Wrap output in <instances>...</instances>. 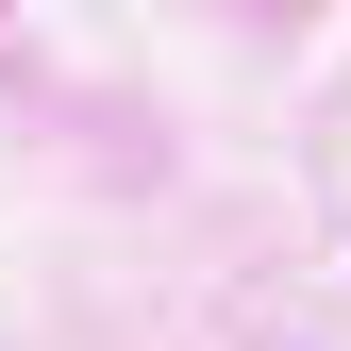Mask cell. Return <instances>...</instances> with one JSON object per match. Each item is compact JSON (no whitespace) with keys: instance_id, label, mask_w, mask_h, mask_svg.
Listing matches in <instances>:
<instances>
[]
</instances>
